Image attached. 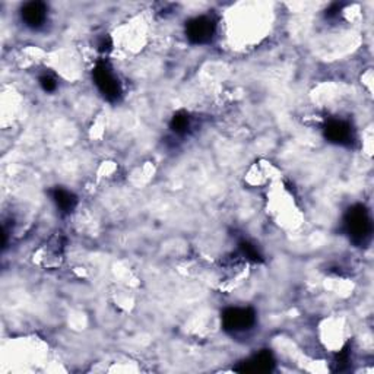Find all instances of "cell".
I'll return each mask as SVG.
<instances>
[{"instance_id":"obj_1","label":"cell","mask_w":374,"mask_h":374,"mask_svg":"<svg viewBox=\"0 0 374 374\" xmlns=\"http://www.w3.org/2000/svg\"><path fill=\"white\" fill-rule=\"evenodd\" d=\"M344 231L357 246H366L371 240L373 222L370 212L364 205H353L344 215Z\"/></svg>"},{"instance_id":"obj_2","label":"cell","mask_w":374,"mask_h":374,"mask_svg":"<svg viewBox=\"0 0 374 374\" xmlns=\"http://www.w3.org/2000/svg\"><path fill=\"white\" fill-rule=\"evenodd\" d=\"M92 81L107 101L117 103L123 95L121 83L107 60H98L92 69Z\"/></svg>"},{"instance_id":"obj_3","label":"cell","mask_w":374,"mask_h":374,"mask_svg":"<svg viewBox=\"0 0 374 374\" xmlns=\"http://www.w3.org/2000/svg\"><path fill=\"white\" fill-rule=\"evenodd\" d=\"M222 328L231 335L252 331L256 325V311L252 307H228L222 313Z\"/></svg>"},{"instance_id":"obj_4","label":"cell","mask_w":374,"mask_h":374,"mask_svg":"<svg viewBox=\"0 0 374 374\" xmlns=\"http://www.w3.org/2000/svg\"><path fill=\"white\" fill-rule=\"evenodd\" d=\"M217 31V22L209 15H201L186 22V37L192 44L204 46L212 41Z\"/></svg>"},{"instance_id":"obj_5","label":"cell","mask_w":374,"mask_h":374,"mask_svg":"<svg viewBox=\"0 0 374 374\" xmlns=\"http://www.w3.org/2000/svg\"><path fill=\"white\" fill-rule=\"evenodd\" d=\"M323 135L328 142L339 146H351L355 142L353 124L344 119H329L323 126Z\"/></svg>"},{"instance_id":"obj_6","label":"cell","mask_w":374,"mask_h":374,"mask_svg":"<svg viewBox=\"0 0 374 374\" xmlns=\"http://www.w3.org/2000/svg\"><path fill=\"white\" fill-rule=\"evenodd\" d=\"M21 19L28 28L39 30L47 21V6L43 2H28L21 8Z\"/></svg>"},{"instance_id":"obj_7","label":"cell","mask_w":374,"mask_h":374,"mask_svg":"<svg viewBox=\"0 0 374 374\" xmlns=\"http://www.w3.org/2000/svg\"><path fill=\"white\" fill-rule=\"evenodd\" d=\"M275 367V358H273L272 353L268 350L259 351L253 357L243 361L242 367H237V371H248V373H266Z\"/></svg>"},{"instance_id":"obj_8","label":"cell","mask_w":374,"mask_h":374,"mask_svg":"<svg viewBox=\"0 0 374 374\" xmlns=\"http://www.w3.org/2000/svg\"><path fill=\"white\" fill-rule=\"evenodd\" d=\"M50 196H52V201L60 214L63 215L72 214L78 205V197L65 187H55V189L50 190Z\"/></svg>"},{"instance_id":"obj_9","label":"cell","mask_w":374,"mask_h":374,"mask_svg":"<svg viewBox=\"0 0 374 374\" xmlns=\"http://www.w3.org/2000/svg\"><path fill=\"white\" fill-rule=\"evenodd\" d=\"M190 124H192V119H190L189 113L181 110V111H177V113L171 117L170 129L173 133H176V135H186L190 129Z\"/></svg>"},{"instance_id":"obj_10","label":"cell","mask_w":374,"mask_h":374,"mask_svg":"<svg viewBox=\"0 0 374 374\" xmlns=\"http://www.w3.org/2000/svg\"><path fill=\"white\" fill-rule=\"evenodd\" d=\"M239 253L243 259L253 262V264H257V262H262V255L259 252V248L247 240H242L239 243Z\"/></svg>"},{"instance_id":"obj_11","label":"cell","mask_w":374,"mask_h":374,"mask_svg":"<svg viewBox=\"0 0 374 374\" xmlns=\"http://www.w3.org/2000/svg\"><path fill=\"white\" fill-rule=\"evenodd\" d=\"M39 83L44 92L50 94V92H55L57 90V81L55 79L53 75H50V73L41 75V77L39 78Z\"/></svg>"},{"instance_id":"obj_12","label":"cell","mask_w":374,"mask_h":374,"mask_svg":"<svg viewBox=\"0 0 374 374\" xmlns=\"http://www.w3.org/2000/svg\"><path fill=\"white\" fill-rule=\"evenodd\" d=\"M111 47H113V43H111V39L108 35L103 37V39L99 40V43H98V50L101 53H108L111 50Z\"/></svg>"},{"instance_id":"obj_13","label":"cell","mask_w":374,"mask_h":374,"mask_svg":"<svg viewBox=\"0 0 374 374\" xmlns=\"http://www.w3.org/2000/svg\"><path fill=\"white\" fill-rule=\"evenodd\" d=\"M341 10H342V5L341 3L331 5V8L326 9V18H329V19L336 18V17H338L341 14Z\"/></svg>"}]
</instances>
